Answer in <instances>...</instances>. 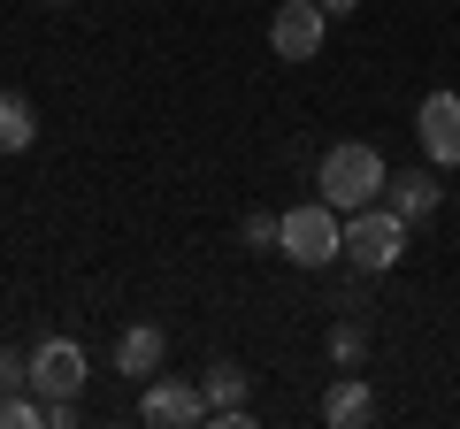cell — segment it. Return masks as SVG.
<instances>
[{"instance_id":"obj_1","label":"cell","mask_w":460,"mask_h":429,"mask_svg":"<svg viewBox=\"0 0 460 429\" xmlns=\"http://www.w3.org/2000/svg\"><path fill=\"white\" fill-rule=\"evenodd\" d=\"M384 177H392V169H384V153L376 146H361V138H345V146H330L323 153V199L338 214H353V207H376L384 199Z\"/></svg>"},{"instance_id":"obj_2","label":"cell","mask_w":460,"mask_h":429,"mask_svg":"<svg viewBox=\"0 0 460 429\" xmlns=\"http://www.w3.org/2000/svg\"><path fill=\"white\" fill-rule=\"evenodd\" d=\"M277 246H284V261H299V268L338 261V253H345L338 207H330V199H299V207H284V214H277Z\"/></svg>"},{"instance_id":"obj_3","label":"cell","mask_w":460,"mask_h":429,"mask_svg":"<svg viewBox=\"0 0 460 429\" xmlns=\"http://www.w3.org/2000/svg\"><path fill=\"white\" fill-rule=\"evenodd\" d=\"M345 253H353L361 268H392L399 253H407V214H399L392 199L353 207V214H345Z\"/></svg>"},{"instance_id":"obj_4","label":"cell","mask_w":460,"mask_h":429,"mask_svg":"<svg viewBox=\"0 0 460 429\" xmlns=\"http://www.w3.org/2000/svg\"><path fill=\"white\" fill-rule=\"evenodd\" d=\"M31 391L47 398V407L84 398V346H77V337H39V346H31Z\"/></svg>"},{"instance_id":"obj_5","label":"cell","mask_w":460,"mask_h":429,"mask_svg":"<svg viewBox=\"0 0 460 429\" xmlns=\"http://www.w3.org/2000/svg\"><path fill=\"white\" fill-rule=\"evenodd\" d=\"M323 0H284L277 8V23H269V54L277 62H314L323 54Z\"/></svg>"},{"instance_id":"obj_6","label":"cell","mask_w":460,"mask_h":429,"mask_svg":"<svg viewBox=\"0 0 460 429\" xmlns=\"http://www.w3.org/2000/svg\"><path fill=\"white\" fill-rule=\"evenodd\" d=\"M414 131H422V153L438 169H460V92H429L414 108Z\"/></svg>"},{"instance_id":"obj_7","label":"cell","mask_w":460,"mask_h":429,"mask_svg":"<svg viewBox=\"0 0 460 429\" xmlns=\"http://www.w3.org/2000/svg\"><path fill=\"white\" fill-rule=\"evenodd\" d=\"M138 422L146 429H199L208 422V391H192V383H146Z\"/></svg>"},{"instance_id":"obj_8","label":"cell","mask_w":460,"mask_h":429,"mask_svg":"<svg viewBox=\"0 0 460 429\" xmlns=\"http://www.w3.org/2000/svg\"><path fill=\"white\" fill-rule=\"evenodd\" d=\"M368 414H376V391H368L361 376H338V383L323 391V422H330V429H361Z\"/></svg>"},{"instance_id":"obj_9","label":"cell","mask_w":460,"mask_h":429,"mask_svg":"<svg viewBox=\"0 0 460 429\" xmlns=\"http://www.w3.org/2000/svg\"><path fill=\"white\" fill-rule=\"evenodd\" d=\"M162 353H169V337L154 330V322H131V330L115 337V368H123V376H154Z\"/></svg>"},{"instance_id":"obj_10","label":"cell","mask_w":460,"mask_h":429,"mask_svg":"<svg viewBox=\"0 0 460 429\" xmlns=\"http://www.w3.org/2000/svg\"><path fill=\"white\" fill-rule=\"evenodd\" d=\"M384 199H392L407 223H422V214L438 207V177H429V169H399V177H384Z\"/></svg>"},{"instance_id":"obj_11","label":"cell","mask_w":460,"mask_h":429,"mask_svg":"<svg viewBox=\"0 0 460 429\" xmlns=\"http://www.w3.org/2000/svg\"><path fill=\"white\" fill-rule=\"evenodd\" d=\"M31 138H39V116H31V100L0 92V153H31Z\"/></svg>"},{"instance_id":"obj_12","label":"cell","mask_w":460,"mask_h":429,"mask_svg":"<svg viewBox=\"0 0 460 429\" xmlns=\"http://www.w3.org/2000/svg\"><path fill=\"white\" fill-rule=\"evenodd\" d=\"M199 391H208V414L215 407H246V368H238V361H215L208 376H199Z\"/></svg>"},{"instance_id":"obj_13","label":"cell","mask_w":460,"mask_h":429,"mask_svg":"<svg viewBox=\"0 0 460 429\" xmlns=\"http://www.w3.org/2000/svg\"><path fill=\"white\" fill-rule=\"evenodd\" d=\"M47 422V398L23 383V391H0V429H39Z\"/></svg>"},{"instance_id":"obj_14","label":"cell","mask_w":460,"mask_h":429,"mask_svg":"<svg viewBox=\"0 0 460 429\" xmlns=\"http://www.w3.org/2000/svg\"><path fill=\"white\" fill-rule=\"evenodd\" d=\"M23 383H31V361H16V353L0 346V391H23Z\"/></svg>"},{"instance_id":"obj_15","label":"cell","mask_w":460,"mask_h":429,"mask_svg":"<svg viewBox=\"0 0 460 429\" xmlns=\"http://www.w3.org/2000/svg\"><path fill=\"white\" fill-rule=\"evenodd\" d=\"M246 246H253V253L277 246V214H246Z\"/></svg>"},{"instance_id":"obj_16","label":"cell","mask_w":460,"mask_h":429,"mask_svg":"<svg viewBox=\"0 0 460 429\" xmlns=\"http://www.w3.org/2000/svg\"><path fill=\"white\" fill-rule=\"evenodd\" d=\"M330 353H338V361H361V330H353V322H345V330L330 337Z\"/></svg>"}]
</instances>
